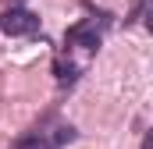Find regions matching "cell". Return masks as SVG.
<instances>
[{
	"label": "cell",
	"mask_w": 153,
	"mask_h": 149,
	"mask_svg": "<svg viewBox=\"0 0 153 149\" xmlns=\"http://www.w3.org/2000/svg\"><path fill=\"white\" fill-rule=\"evenodd\" d=\"M78 139V131L64 121H39L32 131H25L11 149H64Z\"/></svg>",
	"instance_id": "6da1fadb"
},
{
	"label": "cell",
	"mask_w": 153,
	"mask_h": 149,
	"mask_svg": "<svg viewBox=\"0 0 153 149\" xmlns=\"http://www.w3.org/2000/svg\"><path fill=\"white\" fill-rule=\"evenodd\" d=\"M0 29L7 36H36L39 32V14L29 7H7L0 14Z\"/></svg>",
	"instance_id": "7a4b0ae2"
},
{
	"label": "cell",
	"mask_w": 153,
	"mask_h": 149,
	"mask_svg": "<svg viewBox=\"0 0 153 149\" xmlns=\"http://www.w3.org/2000/svg\"><path fill=\"white\" fill-rule=\"evenodd\" d=\"M64 43H68V46H85V50H100L103 32H100L96 18H85V21H78V25H71V29L64 32Z\"/></svg>",
	"instance_id": "3957f363"
},
{
	"label": "cell",
	"mask_w": 153,
	"mask_h": 149,
	"mask_svg": "<svg viewBox=\"0 0 153 149\" xmlns=\"http://www.w3.org/2000/svg\"><path fill=\"white\" fill-rule=\"evenodd\" d=\"M53 71H57V82H75V64H64V60H53Z\"/></svg>",
	"instance_id": "277c9868"
},
{
	"label": "cell",
	"mask_w": 153,
	"mask_h": 149,
	"mask_svg": "<svg viewBox=\"0 0 153 149\" xmlns=\"http://www.w3.org/2000/svg\"><path fill=\"white\" fill-rule=\"evenodd\" d=\"M143 18H146V0H132V11H128L125 25H135V21H143Z\"/></svg>",
	"instance_id": "5b68a950"
},
{
	"label": "cell",
	"mask_w": 153,
	"mask_h": 149,
	"mask_svg": "<svg viewBox=\"0 0 153 149\" xmlns=\"http://www.w3.org/2000/svg\"><path fill=\"white\" fill-rule=\"evenodd\" d=\"M143 149H153V131H146V135H143Z\"/></svg>",
	"instance_id": "8992f818"
}]
</instances>
